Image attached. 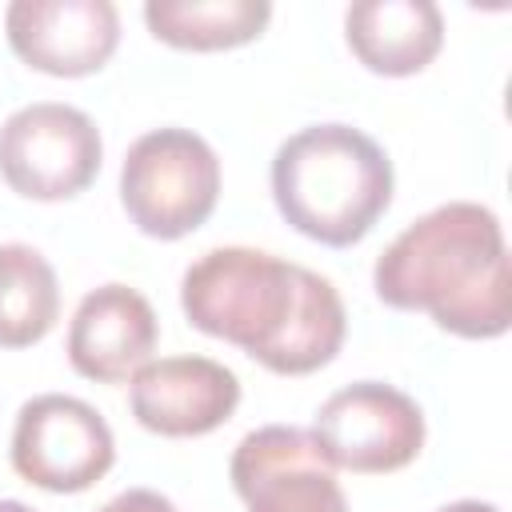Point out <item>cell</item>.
<instances>
[{
  "mask_svg": "<svg viewBox=\"0 0 512 512\" xmlns=\"http://www.w3.org/2000/svg\"><path fill=\"white\" fill-rule=\"evenodd\" d=\"M100 128L88 112L36 100L16 108L0 124V176L16 196L28 200H72L100 172Z\"/></svg>",
  "mask_w": 512,
  "mask_h": 512,
  "instance_id": "5",
  "label": "cell"
},
{
  "mask_svg": "<svg viewBox=\"0 0 512 512\" xmlns=\"http://www.w3.org/2000/svg\"><path fill=\"white\" fill-rule=\"evenodd\" d=\"M100 512H176V504L152 488H128V492L112 496Z\"/></svg>",
  "mask_w": 512,
  "mask_h": 512,
  "instance_id": "15",
  "label": "cell"
},
{
  "mask_svg": "<svg viewBox=\"0 0 512 512\" xmlns=\"http://www.w3.org/2000/svg\"><path fill=\"white\" fill-rule=\"evenodd\" d=\"M12 52L48 76L100 72L120 44V16L108 0H16L4 12Z\"/></svg>",
  "mask_w": 512,
  "mask_h": 512,
  "instance_id": "9",
  "label": "cell"
},
{
  "mask_svg": "<svg viewBox=\"0 0 512 512\" xmlns=\"http://www.w3.org/2000/svg\"><path fill=\"white\" fill-rule=\"evenodd\" d=\"M220 200V160L192 128H152L124 152L120 204L152 240L196 232Z\"/></svg>",
  "mask_w": 512,
  "mask_h": 512,
  "instance_id": "4",
  "label": "cell"
},
{
  "mask_svg": "<svg viewBox=\"0 0 512 512\" xmlns=\"http://www.w3.org/2000/svg\"><path fill=\"white\" fill-rule=\"evenodd\" d=\"M272 200L300 236L348 248L388 212L392 160L352 124H308L272 156Z\"/></svg>",
  "mask_w": 512,
  "mask_h": 512,
  "instance_id": "3",
  "label": "cell"
},
{
  "mask_svg": "<svg viewBox=\"0 0 512 512\" xmlns=\"http://www.w3.org/2000/svg\"><path fill=\"white\" fill-rule=\"evenodd\" d=\"M312 436L332 468L364 476L396 472L424 448V412L392 384L356 380L320 404Z\"/></svg>",
  "mask_w": 512,
  "mask_h": 512,
  "instance_id": "6",
  "label": "cell"
},
{
  "mask_svg": "<svg viewBox=\"0 0 512 512\" xmlns=\"http://www.w3.org/2000/svg\"><path fill=\"white\" fill-rule=\"evenodd\" d=\"M180 308L192 328L244 348L276 376L324 368L348 332L344 300L328 276L244 244L192 260L180 280Z\"/></svg>",
  "mask_w": 512,
  "mask_h": 512,
  "instance_id": "1",
  "label": "cell"
},
{
  "mask_svg": "<svg viewBox=\"0 0 512 512\" xmlns=\"http://www.w3.org/2000/svg\"><path fill=\"white\" fill-rule=\"evenodd\" d=\"M60 320V284L32 244H0V348H28Z\"/></svg>",
  "mask_w": 512,
  "mask_h": 512,
  "instance_id": "14",
  "label": "cell"
},
{
  "mask_svg": "<svg viewBox=\"0 0 512 512\" xmlns=\"http://www.w3.org/2000/svg\"><path fill=\"white\" fill-rule=\"evenodd\" d=\"M352 56L376 76H412L444 44V16L432 0H356L344 12Z\"/></svg>",
  "mask_w": 512,
  "mask_h": 512,
  "instance_id": "12",
  "label": "cell"
},
{
  "mask_svg": "<svg viewBox=\"0 0 512 512\" xmlns=\"http://www.w3.org/2000/svg\"><path fill=\"white\" fill-rule=\"evenodd\" d=\"M160 324L152 304L128 284L92 288L68 324V364L96 384H120L156 348Z\"/></svg>",
  "mask_w": 512,
  "mask_h": 512,
  "instance_id": "11",
  "label": "cell"
},
{
  "mask_svg": "<svg viewBox=\"0 0 512 512\" xmlns=\"http://www.w3.org/2000/svg\"><path fill=\"white\" fill-rule=\"evenodd\" d=\"M228 476L248 512H348L316 436L292 424L248 432L228 460Z\"/></svg>",
  "mask_w": 512,
  "mask_h": 512,
  "instance_id": "8",
  "label": "cell"
},
{
  "mask_svg": "<svg viewBox=\"0 0 512 512\" xmlns=\"http://www.w3.org/2000/svg\"><path fill=\"white\" fill-rule=\"evenodd\" d=\"M376 296L400 312H428L464 340L504 336L512 324V272L492 208L452 200L412 220L372 268Z\"/></svg>",
  "mask_w": 512,
  "mask_h": 512,
  "instance_id": "2",
  "label": "cell"
},
{
  "mask_svg": "<svg viewBox=\"0 0 512 512\" xmlns=\"http://www.w3.org/2000/svg\"><path fill=\"white\" fill-rule=\"evenodd\" d=\"M128 404L136 424L156 436H204L236 412L240 380L208 356H164L132 372Z\"/></svg>",
  "mask_w": 512,
  "mask_h": 512,
  "instance_id": "10",
  "label": "cell"
},
{
  "mask_svg": "<svg viewBox=\"0 0 512 512\" xmlns=\"http://www.w3.org/2000/svg\"><path fill=\"white\" fill-rule=\"evenodd\" d=\"M116 460L108 420L64 392H44L20 404L12 428V468L44 492H84Z\"/></svg>",
  "mask_w": 512,
  "mask_h": 512,
  "instance_id": "7",
  "label": "cell"
},
{
  "mask_svg": "<svg viewBox=\"0 0 512 512\" xmlns=\"http://www.w3.org/2000/svg\"><path fill=\"white\" fill-rule=\"evenodd\" d=\"M440 512H500V508L488 500H456V504H444Z\"/></svg>",
  "mask_w": 512,
  "mask_h": 512,
  "instance_id": "16",
  "label": "cell"
},
{
  "mask_svg": "<svg viewBox=\"0 0 512 512\" xmlns=\"http://www.w3.org/2000/svg\"><path fill=\"white\" fill-rule=\"evenodd\" d=\"M272 20L268 0H148L144 24L156 40L192 52L240 48Z\"/></svg>",
  "mask_w": 512,
  "mask_h": 512,
  "instance_id": "13",
  "label": "cell"
},
{
  "mask_svg": "<svg viewBox=\"0 0 512 512\" xmlns=\"http://www.w3.org/2000/svg\"><path fill=\"white\" fill-rule=\"evenodd\" d=\"M0 512H36V508H28L24 500H0Z\"/></svg>",
  "mask_w": 512,
  "mask_h": 512,
  "instance_id": "17",
  "label": "cell"
}]
</instances>
